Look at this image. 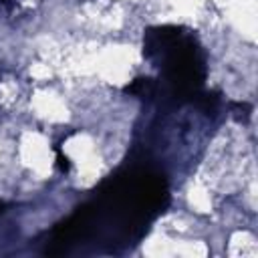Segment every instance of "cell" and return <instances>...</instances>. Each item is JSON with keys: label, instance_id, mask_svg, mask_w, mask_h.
Listing matches in <instances>:
<instances>
[{"label": "cell", "instance_id": "1", "mask_svg": "<svg viewBox=\"0 0 258 258\" xmlns=\"http://www.w3.org/2000/svg\"><path fill=\"white\" fill-rule=\"evenodd\" d=\"M56 151H58V147H56ZM56 165H58V169H60L62 173H67V171L71 169V161H69V157L62 155L60 151H58V155H56Z\"/></svg>", "mask_w": 258, "mask_h": 258}, {"label": "cell", "instance_id": "2", "mask_svg": "<svg viewBox=\"0 0 258 258\" xmlns=\"http://www.w3.org/2000/svg\"><path fill=\"white\" fill-rule=\"evenodd\" d=\"M0 4L2 6H10V0H0Z\"/></svg>", "mask_w": 258, "mask_h": 258}]
</instances>
